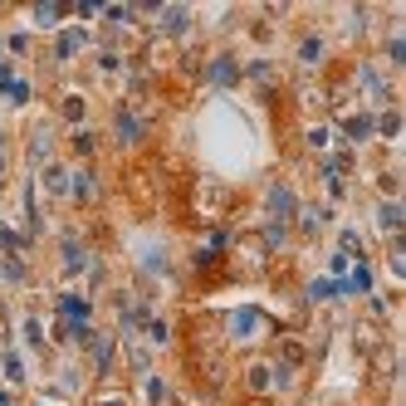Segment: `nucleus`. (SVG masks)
Wrapping results in <instances>:
<instances>
[{
    "instance_id": "f257e3e1",
    "label": "nucleus",
    "mask_w": 406,
    "mask_h": 406,
    "mask_svg": "<svg viewBox=\"0 0 406 406\" xmlns=\"http://www.w3.org/2000/svg\"><path fill=\"white\" fill-rule=\"evenodd\" d=\"M299 211V196H294V186H269V215L279 226H289V215Z\"/></svg>"
},
{
    "instance_id": "f03ea898",
    "label": "nucleus",
    "mask_w": 406,
    "mask_h": 406,
    "mask_svg": "<svg viewBox=\"0 0 406 406\" xmlns=\"http://www.w3.org/2000/svg\"><path fill=\"white\" fill-rule=\"evenodd\" d=\"M260 323H265L260 308H235L230 314V338H260Z\"/></svg>"
},
{
    "instance_id": "7ed1b4c3",
    "label": "nucleus",
    "mask_w": 406,
    "mask_h": 406,
    "mask_svg": "<svg viewBox=\"0 0 406 406\" xmlns=\"http://www.w3.org/2000/svg\"><path fill=\"white\" fill-rule=\"evenodd\" d=\"M137 137H142V118L122 108L118 113V142H137Z\"/></svg>"
},
{
    "instance_id": "20e7f679",
    "label": "nucleus",
    "mask_w": 406,
    "mask_h": 406,
    "mask_svg": "<svg viewBox=\"0 0 406 406\" xmlns=\"http://www.w3.org/2000/svg\"><path fill=\"white\" fill-rule=\"evenodd\" d=\"M211 83H215V88H230V83H235V59H226V54L215 59V64H211Z\"/></svg>"
},
{
    "instance_id": "39448f33",
    "label": "nucleus",
    "mask_w": 406,
    "mask_h": 406,
    "mask_svg": "<svg viewBox=\"0 0 406 406\" xmlns=\"http://www.w3.org/2000/svg\"><path fill=\"white\" fill-rule=\"evenodd\" d=\"M342 294H372V265H357L353 279L342 284Z\"/></svg>"
},
{
    "instance_id": "423d86ee",
    "label": "nucleus",
    "mask_w": 406,
    "mask_h": 406,
    "mask_svg": "<svg viewBox=\"0 0 406 406\" xmlns=\"http://www.w3.org/2000/svg\"><path fill=\"white\" fill-rule=\"evenodd\" d=\"M83 40H88L83 29H64V35H59V59H69V54H79V49H83Z\"/></svg>"
},
{
    "instance_id": "0eeeda50",
    "label": "nucleus",
    "mask_w": 406,
    "mask_h": 406,
    "mask_svg": "<svg viewBox=\"0 0 406 406\" xmlns=\"http://www.w3.org/2000/svg\"><path fill=\"white\" fill-rule=\"evenodd\" d=\"M396 128H401V122H396V113H382V122H377V133H382V137H396Z\"/></svg>"
},
{
    "instance_id": "6e6552de",
    "label": "nucleus",
    "mask_w": 406,
    "mask_h": 406,
    "mask_svg": "<svg viewBox=\"0 0 406 406\" xmlns=\"http://www.w3.org/2000/svg\"><path fill=\"white\" fill-rule=\"evenodd\" d=\"M35 20H40V25H54V20H59V5H40Z\"/></svg>"
},
{
    "instance_id": "1a4fd4ad",
    "label": "nucleus",
    "mask_w": 406,
    "mask_h": 406,
    "mask_svg": "<svg viewBox=\"0 0 406 406\" xmlns=\"http://www.w3.org/2000/svg\"><path fill=\"white\" fill-rule=\"evenodd\" d=\"M162 396H167V387H162V382H147V401H152V406H162Z\"/></svg>"
},
{
    "instance_id": "9d476101",
    "label": "nucleus",
    "mask_w": 406,
    "mask_h": 406,
    "mask_svg": "<svg viewBox=\"0 0 406 406\" xmlns=\"http://www.w3.org/2000/svg\"><path fill=\"white\" fill-rule=\"evenodd\" d=\"M308 147H328V128H314V133H308Z\"/></svg>"
}]
</instances>
